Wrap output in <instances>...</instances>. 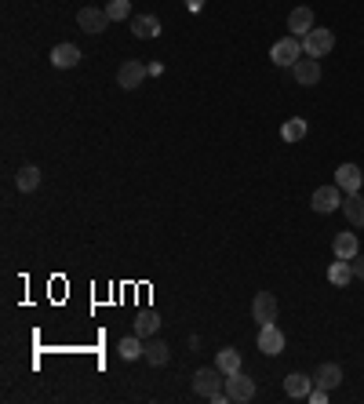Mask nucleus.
<instances>
[{"label":"nucleus","instance_id":"1","mask_svg":"<svg viewBox=\"0 0 364 404\" xmlns=\"http://www.w3.org/2000/svg\"><path fill=\"white\" fill-rule=\"evenodd\" d=\"M219 390H226V375H222L219 368H197V375H194V393L211 400Z\"/></svg>","mask_w":364,"mask_h":404},{"label":"nucleus","instance_id":"2","mask_svg":"<svg viewBox=\"0 0 364 404\" xmlns=\"http://www.w3.org/2000/svg\"><path fill=\"white\" fill-rule=\"evenodd\" d=\"M332 48H335V37H332V30H320V26H313V30L303 37V55H310V58H325Z\"/></svg>","mask_w":364,"mask_h":404},{"label":"nucleus","instance_id":"3","mask_svg":"<svg viewBox=\"0 0 364 404\" xmlns=\"http://www.w3.org/2000/svg\"><path fill=\"white\" fill-rule=\"evenodd\" d=\"M149 77V66H142L139 58H127L124 66L117 70V84L124 91H135V88H142V80Z\"/></svg>","mask_w":364,"mask_h":404},{"label":"nucleus","instance_id":"4","mask_svg":"<svg viewBox=\"0 0 364 404\" xmlns=\"http://www.w3.org/2000/svg\"><path fill=\"white\" fill-rule=\"evenodd\" d=\"M299 55H303V40H299V37H284V40H277L273 51H270V58L277 62V66H295Z\"/></svg>","mask_w":364,"mask_h":404},{"label":"nucleus","instance_id":"5","mask_svg":"<svg viewBox=\"0 0 364 404\" xmlns=\"http://www.w3.org/2000/svg\"><path fill=\"white\" fill-rule=\"evenodd\" d=\"M226 393H230V400H237V404L251 400V397H255V379H251V375H244V372L226 375Z\"/></svg>","mask_w":364,"mask_h":404},{"label":"nucleus","instance_id":"6","mask_svg":"<svg viewBox=\"0 0 364 404\" xmlns=\"http://www.w3.org/2000/svg\"><path fill=\"white\" fill-rule=\"evenodd\" d=\"M313 211H320V215H332L335 208H342V189L339 186H320L313 189Z\"/></svg>","mask_w":364,"mask_h":404},{"label":"nucleus","instance_id":"7","mask_svg":"<svg viewBox=\"0 0 364 404\" xmlns=\"http://www.w3.org/2000/svg\"><path fill=\"white\" fill-rule=\"evenodd\" d=\"M77 26L84 33H102L106 26H110V15H106V8H80L77 11Z\"/></svg>","mask_w":364,"mask_h":404},{"label":"nucleus","instance_id":"8","mask_svg":"<svg viewBox=\"0 0 364 404\" xmlns=\"http://www.w3.org/2000/svg\"><path fill=\"white\" fill-rule=\"evenodd\" d=\"M251 317H255L259 324H273V321H277V295H273V291H259V295H255Z\"/></svg>","mask_w":364,"mask_h":404},{"label":"nucleus","instance_id":"9","mask_svg":"<svg viewBox=\"0 0 364 404\" xmlns=\"http://www.w3.org/2000/svg\"><path fill=\"white\" fill-rule=\"evenodd\" d=\"M291 77H295V84H303V88H313V84L320 80V62L317 58H299L295 66H291Z\"/></svg>","mask_w":364,"mask_h":404},{"label":"nucleus","instance_id":"10","mask_svg":"<svg viewBox=\"0 0 364 404\" xmlns=\"http://www.w3.org/2000/svg\"><path fill=\"white\" fill-rule=\"evenodd\" d=\"M360 182H364V175H360V168H357V164H339L335 186L342 189V194H360Z\"/></svg>","mask_w":364,"mask_h":404},{"label":"nucleus","instance_id":"11","mask_svg":"<svg viewBox=\"0 0 364 404\" xmlns=\"http://www.w3.org/2000/svg\"><path fill=\"white\" fill-rule=\"evenodd\" d=\"M259 350H263L266 357L281 353V350H284V332L277 328V324H259Z\"/></svg>","mask_w":364,"mask_h":404},{"label":"nucleus","instance_id":"12","mask_svg":"<svg viewBox=\"0 0 364 404\" xmlns=\"http://www.w3.org/2000/svg\"><path fill=\"white\" fill-rule=\"evenodd\" d=\"M80 48L77 44H55L51 48V66L55 70H73V66H80Z\"/></svg>","mask_w":364,"mask_h":404},{"label":"nucleus","instance_id":"13","mask_svg":"<svg viewBox=\"0 0 364 404\" xmlns=\"http://www.w3.org/2000/svg\"><path fill=\"white\" fill-rule=\"evenodd\" d=\"M132 33H135L139 40H153V37L161 33V18H157V15H135V18H132Z\"/></svg>","mask_w":364,"mask_h":404},{"label":"nucleus","instance_id":"14","mask_svg":"<svg viewBox=\"0 0 364 404\" xmlns=\"http://www.w3.org/2000/svg\"><path fill=\"white\" fill-rule=\"evenodd\" d=\"M342 215H346L350 219V226H364V197L360 194H346V197H342Z\"/></svg>","mask_w":364,"mask_h":404},{"label":"nucleus","instance_id":"15","mask_svg":"<svg viewBox=\"0 0 364 404\" xmlns=\"http://www.w3.org/2000/svg\"><path fill=\"white\" fill-rule=\"evenodd\" d=\"M288 30H291V37H306L313 30V11L310 8H295L288 15Z\"/></svg>","mask_w":364,"mask_h":404},{"label":"nucleus","instance_id":"16","mask_svg":"<svg viewBox=\"0 0 364 404\" xmlns=\"http://www.w3.org/2000/svg\"><path fill=\"white\" fill-rule=\"evenodd\" d=\"M313 382H317L320 390H328V393H332L339 382H342V368H339V365H320L317 375H313Z\"/></svg>","mask_w":364,"mask_h":404},{"label":"nucleus","instance_id":"17","mask_svg":"<svg viewBox=\"0 0 364 404\" xmlns=\"http://www.w3.org/2000/svg\"><path fill=\"white\" fill-rule=\"evenodd\" d=\"M310 390H313V379L303 375V372H295V375L284 379V393L288 397H310Z\"/></svg>","mask_w":364,"mask_h":404},{"label":"nucleus","instance_id":"18","mask_svg":"<svg viewBox=\"0 0 364 404\" xmlns=\"http://www.w3.org/2000/svg\"><path fill=\"white\" fill-rule=\"evenodd\" d=\"M332 248H335V259H353L357 255V233H335Z\"/></svg>","mask_w":364,"mask_h":404},{"label":"nucleus","instance_id":"19","mask_svg":"<svg viewBox=\"0 0 364 404\" xmlns=\"http://www.w3.org/2000/svg\"><path fill=\"white\" fill-rule=\"evenodd\" d=\"M15 186L23 189V194H33V189L40 186V168H33V164L18 168V175H15Z\"/></svg>","mask_w":364,"mask_h":404},{"label":"nucleus","instance_id":"20","mask_svg":"<svg viewBox=\"0 0 364 404\" xmlns=\"http://www.w3.org/2000/svg\"><path fill=\"white\" fill-rule=\"evenodd\" d=\"M328 281H332V284H339V288H346V284L353 281V263H350V259H339V263H332V270H328Z\"/></svg>","mask_w":364,"mask_h":404},{"label":"nucleus","instance_id":"21","mask_svg":"<svg viewBox=\"0 0 364 404\" xmlns=\"http://www.w3.org/2000/svg\"><path fill=\"white\" fill-rule=\"evenodd\" d=\"M215 368L222 372V375H233V372H241V353L237 350H219V357H215Z\"/></svg>","mask_w":364,"mask_h":404},{"label":"nucleus","instance_id":"22","mask_svg":"<svg viewBox=\"0 0 364 404\" xmlns=\"http://www.w3.org/2000/svg\"><path fill=\"white\" fill-rule=\"evenodd\" d=\"M120 357L124 360H135V357H146V346H142V335H127V339H120Z\"/></svg>","mask_w":364,"mask_h":404},{"label":"nucleus","instance_id":"23","mask_svg":"<svg viewBox=\"0 0 364 404\" xmlns=\"http://www.w3.org/2000/svg\"><path fill=\"white\" fill-rule=\"evenodd\" d=\"M161 328V317L153 313V310H142L139 317H135V335H153Z\"/></svg>","mask_w":364,"mask_h":404},{"label":"nucleus","instance_id":"24","mask_svg":"<svg viewBox=\"0 0 364 404\" xmlns=\"http://www.w3.org/2000/svg\"><path fill=\"white\" fill-rule=\"evenodd\" d=\"M168 357H171V350L161 343V339H153V343H146V360L153 368H161V365H168Z\"/></svg>","mask_w":364,"mask_h":404},{"label":"nucleus","instance_id":"25","mask_svg":"<svg viewBox=\"0 0 364 404\" xmlns=\"http://www.w3.org/2000/svg\"><path fill=\"white\" fill-rule=\"evenodd\" d=\"M303 135H306V120H303V117L284 120V127H281V139H284V142H299Z\"/></svg>","mask_w":364,"mask_h":404},{"label":"nucleus","instance_id":"26","mask_svg":"<svg viewBox=\"0 0 364 404\" xmlns=\"http://www.w3.org/2000/svg\"><path fill=\"white\" fill-rule=\"evenodd\" d=\"M106 15H110V23L132 18V0H110V4H106Z\"/></svg>","mask_w":364,"mask_h":404},{"label":"nucleus","instance_id":"27","mask_svg":"<svg viewBox=\"0 0 364 404\" xmlns=\"http://www.w3.org/2000/svg\"><path fill=\"white\" fill-rule=\"evenodd\" d=\"M350 263H353V277H360V281H364V255H360V259H357V255H353Z\"/></svg>","mask_w":364,"mask_h":404},{"label":"nucleus","instance_id":"28","mask_svg":"<svg viewBox=\"0 0 364 404\" xmlns=\"http://www.w3.org/2000/svg\"><path fill=\"white\" fill-rule=\"evenodd\" d=\"M310 400H317V404H325V400H328V390H320V386H313V390H310Z\"/></svg>","mask_w":364,"mask_h":404},{"label":"nucleus","instance_id":"29","mask_svg":"<svg viewBox=\"0 0 364 404\" xmlns=\"http://www.w3.org/2000/svg\"><path fill=\"white\" fill-rule=\"evenodd\" d=\"M204 4H208V0H186V8H189V11H201Z\"/></svg>","mask_w":364,"mask_h":404}]
</instances>
